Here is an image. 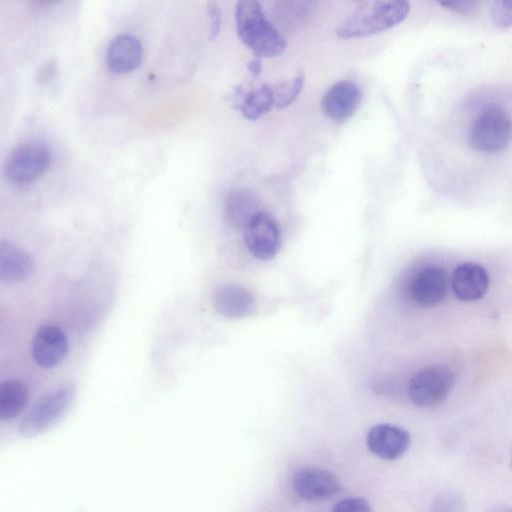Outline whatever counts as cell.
<instances>
[{
    "instance_id": "1",
    "label": "cell",
    "mask_w": 512,
    "mask_h": 512,
    "mask_svg": "<svg viewBox=\"0 0 512 512\" xmlns=\"http://www.w3.org/2000/svg\"><path fill=\"white\" fill-rule=\"evenodd\" d=\"M410 4L403 0L361 2L337 27L340 39H355L389 30L406 19Z\"/></svg>"
},
{
    "instance_id": "2",
    "label": "cell",
    "mask_w": 512,
    "mask_h": 512,
    "mask_svg": "<svg viewBox=\"0 0 512 512\" xmlns=\"http://www.w3.org/2000/svg\"><path fill=\"white\" fill-rule=\"evenodd\" d=\"M235 20L238 37L256 57H277L284 53L286 40L268 21L259 2L238 1Z\"/></svg>"
},
{
    "instance_id": "3",
    "label": "cell",
    "mask_w": 512,
    "mask_h": 512,
    "mask_svg": "<svg viewBox=\"0 0 512 512\" xmlns=\"http://www.w3.org/2000/svg\"><path fill=\"white\" fill-rule=\"evenodd\" d=\"M512 139V120L498 104H487L470 125L468 142L475 150L494 153L503 150Z\"/></svg>"
},
{
    "instance_id": "4",
    "label": "cell",
    "mask_w": 512,
    "mask_h": 512,
    "mask_svg": "<svg viewBox=\"0 0 512 512\" xmlns=\"http://www.w3.org/2000/svg\"><path fill=\"white\" fill-rule=\"evenodd\" d=\"M51 150L40 140H26L15 145L4 162V176L14 185H27L49 167Z\"/></svg>"
},
{
    "instance_id": "5",
    "label": "cell",
    "mask_w": 512,
    "mask_h": 512,
    "mask_svg": "<svg viewBox=\"0 0 512 512\" xmlns=\"http://www.w3.org/2000/svg\"><path fill=\"white\" fill-rule=\"evenodd\" d=\"M75 394L74 384L62 385L47 392L23 417L19 432L25 436H33L47 430L69 409Z\"/></svg>"
},
{
    "instance_id": "6",
    "label": "cell",
    "mask_w": 512,
    "mask_h": 512,
    "mask_svg": "<svg viewBox=\"0 0 512 512\" xmlns=\"http://www.w3.org/2000/svg\"><path fill=\"white\" fill-rule=\"evenodd\" d=\"M455 384L453 371L444 365H429L417 371L408 384V396L418 407H431L443 402Z\"/></svg>"
},
{
    "instance_id": "7",
    "label": "cell",
    "mask_w": 512,
    "mask_h": 512,
    "mask_svg": "<svg viewBox=\"0 0 512 512\" xmlns=\"http://www.w3.org/2000/svg\"><path fill=\"white\" fill-rule=\"evenodd\" d=\"M244 242L255 258L272 259L281 245L279 224L269 213L257 212L244 227Z\"/></svg>"
},
{
    "instance_id": "8",
    "label": "cell",
    "mask_w": 512,
    "mask_h": 512,
    "mask_svg": "<svg viewBox=\"0 0 512 512\" xmlns=\"http://www.w3.org/2000/svg\"><path fill=\"white\" fill-rule=\"evenodd\" d=\"M450 278L448 271L439 265L421 269L410 285L412 300L421 307H435L447 297Z\"/></svg>"
},
{
    "instance_id": "9",
    "label": "cell",
    "mask_w": 512,
    "mask_h": 512,
    "mask_svg": "<svg viewBox=\"0 0 512 512\" xmlns=\"http://www.w3.org/2000/svg\"><path fill=\"white\" fill-rule=\"evenodd\" d=\"M292 484L297 495L308 502L331 499L341 491L336 476L320 468H303L293 475Z\"/></svg>"
},
{
    "instance_id": "10",
    "label": "cell",
    "mask_w": 512,
    "mask_h": 512,
    "mask_svg": "<svg viewBox=\"0 0 512 512\" xmlns=\"http://www.w3.org/2000/svg\"><path fill=\"white\" fill-rule=\"evenodd\" d=\"M362 92L357 84L350 80H341L328 88L321 99L323 114L336 122L352 117L360 106Z\"/></svg>"
},
{
    "instance_id": "11",
    "label": "cell",
    "mask_w": 512,
    "mask_h": 512,
    "mask_svg": "<svg viewBox=\"0 0 512 512\" xmlns=\"http://www.w3.org/2000/svg\"><path fill=\"white\" fill-rule=\"evenodd\" d=\"M68 352V339L55 325H43L35 333L31 353L34 361L43 368L57 366Z\"/></svg>"
},
{
    "instance_id": "12",
    "label": "cell",
    "mask_w": 512,
    "mask_h": 512,
    "mask_svg": "<svg viewBox=\"0 0 512 512\" xmlns=\"http://www.w3.org/2000/svg\"><path fill=\"white\" fill-rule=\"evenodd\" d=\"M368 449L384 460H395L401 457L410 445V434L402 427L392 424H377L367 436Z\"/></svg>"
},
{
    "instance_id": "13",
    "label": "cell",
    "mask_w": 512,
    "mask_h": 512,
    "mask_svg": "<svg viewBox=\"0 0 512 512\" xmlns=\"http://www.w3.org/2000/svg\"><path fill=\"white\" fill-rule=\"evenodd\" d=\"M490 278L480 264L465 262L458 265L451 276V288L461 301L472 302L481 299L487 292Z\"/></svg>"
},
{
    "instance_id": "14",
    "label": "cell",
    "mask_w": 512,
    "mask_h": 512,
    "mask_svg": "<svg viewBox=\"0 0 512 512\" xmlns=\"http://www.w3.org/2000/svg\"><path fill=\"white\" fill-rule=\"evenodd\" d=\"M213 307L227 318H242L254 313L256 304L250 292L241 285L225 283L216 288L212 296Z\"/></svg>"
},
{
    "instance_id": "15",
    "label": "cell",
    "mask_w": 512,
    "mask_h": 512,
    "mask_svg": "<svg viewBox=\"0 0 512 512\" xmlns=\"http://www.w3.org/2000/svg\"><path fill=\"white\" fill-rule=\"evenodd\" d=\"M143 58V49L139 39L131 34L115 36L106 51V62L115 73H127L136 69Z\"/></svg>"
},
{
    "instance_id": "16",
    "label": "cell",
    "mask_w": 512,
    "mask_h": 512,
    "mask_svg": "<svg viewBox=\"0 0 512 512\" xmlns=\"http://www.w3.org/2000/svg\"><path fill=\"white\" fill-rule=\"evenodd\" d=\"M34 270L31 256L14 243L0 241V280L19 283L28 279Z\"/></svg>"
},
{
    "instance_id": "17",
    "label": "cell",
    "mask_w": 512,
    "mask_h": 512,
    "mask_svg": "<svg viewBox=\"0 0 512 512\" xmlns=\"http://www.w3.org/2000/svg\"><path fill=\"white\" fill-rule=\"evenodd\" d=\"M224 210L227 222L236 228H244L261 211L258 198L243 188H234L227 193Z\"/></svg>"
},
{
    "instance_id": "18",
    "label": "cell",
    "mask_w": 512,
    "mask_h": 512,
    "mask_svg": "<svg viewBox=\"0 0 512 512\" xmlns=\"http://www.w3.org/2000/svg\"><path fill=\"white\" fill-rule=\"evenodd\" d=\"M29 388L19 379H7L0 385V418L9 421L17 417L29 401Z\"/></svg>"
},
{
    "instance_id": "19",
    "label": "cell",
    "mask_w": 512,
    "mask_h": 512,
    "mask_svg": "<svg viewBox=\"0 0 512 512\" xmlns=\"http://www.w3.org/2000/svg\"><path fill=\"white\" fill-rule=\"evenodd\" d=\"M273 106H275L274 90L270 85L262 84L245 96L240 109L246 119L255 121L269 112Z\"/></svg>"
},
{
    "instance_id": "20",
    "label": "cell",
    "mask_w": 512,
    "mask_h": 512,
    "mask_svg": "<svg viewBox=\"0 0 512 512\" xmlns=\"http://www.w3.org/2000/svg\"><path fill=\"white\" fill-rule=\"evenodd\" d=\"M305 85V74L298 72L289 81L273 88L275 95V107L283 109L290 106L301 94Z\"/></svg>"
},
{
    "instance_id": "21",
    "label": "cell",
    "mask_w": 512,
    "mask_h": 512,
    "mask_svg": "<svg viewBox=\"0 0 512 512\" xmlns=\"http://www.w3.org/2000/svg\"><path fill=\"white\" fill-rule=\"evenodd\" d=\"M462 495L451 489L441 491L434 499L429 512H464Z\"/></svg>"
},
{
    "instance_id": "22",
    "label": "cell",
    "mask_w": 512,
    "mask_h": 512,
    "mask_svg": "<svg viewBox=\"0 0 512 512\" xmlns=\"http://www.w3.org/2000/svg\"><path fill=\"white\" fill-rule=\"evenodd\" d=\"M491 20L499 29L512 27V0L494 1L490 10Z\"/></svg>"
},
{
    "instance_id": "23",
    "label": "cell",
    "mask_w": 512,
    "mask_h": 512,
    "mask_svg": "<svg viewBox=\"0 0 512 512\" xmlns=\"http://www.w3.org/2000/svg\"><path fill=\"white\" fill-rule=\"evenodd\" d=\"M331 512H372V508L364 498L349 497L338 501Z\"/></svg>"
},
{
    "instance_id": "24",
    "label": "cell",
    "mask_w": 512,
    "mask_h": 512,
    "mask_svg": "<svg viewBox=\"0 0 512 512\" xmlns=\"http://www.w3.org/2000/svg\"><path fill=\"white\" fill-rule=\"evenodd\" d=\"M207 13L210 18L209 39L214 40L218 36L221 27V11L218 4L214 1L209 2Z\"/></svg>"
},
{
    "instance_id": "25",
    "label": "cell",
    "mask_w": 512,
    "mask_h": 512,
    "mask_svg": "<svg viewBox=\"0 0 512 512\" xmlns=\"http://www.w3.org/2000/svg\"><path fill=\"white\" fill-rule=\"evenodd\" d=\"M441 5L461 14H469L473 13L477 9L478 3L476 1L471 0H461L443 2L441 3Z\"/></svg>"
},
{
    "instance_id": "26",
    "label": "cell",
    "mask_w": 512,
    "mask_h": 512,
    "mask_svg": "<svg viewBox=\"0 0 512 512\" xmlns=\"http://www.w3.org/2000/svg\"><path fill=\"white\" fill-rule=\"evenodd\" d=\"M56 72V65L53 59L47 60L42 64L40 70L37 72V81L41 84L51 81Z\"/></svg>"
},
{
    "instance_id": "27",
    "label": "cell",
    "mask_w": 512,
    "mask_h": 512,
    "mask_svg": "<svg viewBox=\"0 0 512 512\" xmlns=\"http://www.w3.org/2000/svg\"><path fill=\"white\" fill-rule=\"evenodd\" d=\"M247 70L252 77H258L262 72V62L259 57H254L247 63Z\"/></svg>"
},
{
    "instance_id": "28",
    "label": "cell",
    "mask_w": 512,
    "mask_h": 512,
    "mask_svg": "<svg viewBox=\"0 0 512 512\" xmlns=\"http://www.w3.org/2000/svg\"><path fill=\"white\" fill-rule=\"evenodd\" d=\"M503 512H512V508H509V509H507V510H505Z\"/></svg>"
},
{
    "instance_id": "29",
    "label": "cell",
    "mask_w": 512,
    "mask_h": 512,
    "mask_svg": "<svg viewBox=\"0 0 512 512\" xmlns=\"http://www.w3.org/2000/svg\"><path fill=\"white\" fill-rule=\"evenodd\" d=\"M511 468H512V456H511Z\"/></svg>"
}]
</instances>
